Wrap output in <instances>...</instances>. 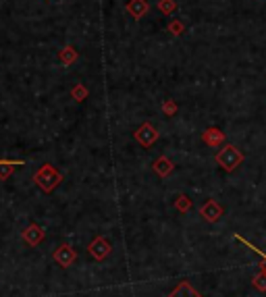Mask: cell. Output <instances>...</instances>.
Returning a JSON list of instances; mask_svg holds the SVG:
<instances>
[{
  "mask_svg": "<svg viewBox=\"0 0 266 297\" xmlns=\"http://www.w3.org/2000/svg\"><path fill=\"white\" fill-rule=\"evenodd\" d=\"M71 98L75 102H83L85 98H87V87L83 85V83H77L73 90H71Z\"/></svg>",
  "mask_w": 266,
  "mask_h": 297,
  "instance_id": "obj_15",
  "label": "cell"
},
{
  "mask_svg": "<svg viewBox=\"0 0 266 297\" xmlns=\"http://www.w3.org/2000/svg\"><path fill=\"white\" fill-rule=\"evenodd\" d=\"M77 50H75V46H65L61 52H58V61H61L65 67H69V65H73L75 61H77Z\"/></svg>",
  "mask_w": 266,
  "mask_h": 297,
  "instance_id": "obj_12",
  "label": "cell"
},
{
  "mask_svg": "<svg viewBox=\"0 0 266 297\" xmlns=\"http://www.w3.org/2000/svg\"><path fill=\"white\" fill-rule=\"evenodd\" d=\"M23 162L21 160H0V179H8V177H11L15 171H17V166H21Z\"/></svg>",
  "mask_w": 266,
  "mask_h": 297,
  "instance_id": "obj_13",
  "label": "cell"
},
{
  "mask_svg": "<svg viewBox=\"0 0 266 297\" xmlns=\"http://www.w3.org/2000/svg\"><path fill=\"white\" fill-rule=\"evenodd\" d=\"M158 135H160V133L156 131L150 123H142V125L135 129V133H133L135 142H137V144H142L144 148H150L156 140H158Z\"/></svg>",
  "mask_w": 266,
  "mask_h": 297,
  "instance_id": "obj_5",
  "label": "cell"
},
{
  "mask_svg": "<svg viewBox=\"0 0 266 297\" xmlns=\"http://www.w3.org/2000/svg\"><path fill=\"white\" fill-rule=\"evenodd\" d=\"M175 210L181 212V214H187V212L191 210V200L185 193H179V195L175 197Z\"/></svg>",
  "mask_w": 266,
  "mask_h": 297,
  "instance_id": "obj_14",
  "label": "cell"
},
{
  "mask_svg": "<svg viewBox=\"0 0 266 297\" xmlns=\"http://www.w3.org/2000/svg\"><path fill=\"white\" fill-rule=\"evenodd\" d=\"M158 11L162 15H173L177 11V2L175 0H158Z\"/></svg>",
  "mask_w": 266,
  "mask_h": 297,
  "instance_id": "obj_16",
  "label": "cell"
},
{
  "mask_svg": "<svg viewBox=\"0 0 266 297\" xmlns=\"http://www.w3.org/2000/svg\"><path fill=\"white\" fill-rule=\"evenodd\" d=\"M252 285H254V289L266 293V270H260L258 274H256L252 279Z\"/></svg>",
  "mask_w": 266,
  "mask_h": 297,
  "instance_id": "obj_17",
  "label": "cell"
},
{
  "mask_svg": "<svg viewBox=\"0 0 266 297\" xmlns=\"http://www.w3.org/2000/svg\"><path fill=\"white\" fill-rule=\"evenodd\" d=\"M148 11H150V2H148V0H129V2H127V13L133 19L146 17Z\"/></svg>",
  "mask_w": 266,
  "mask_h": 297,
  "instance_id": "obj_9",
  "label": "cell"
},
{
  "mask_svg": "<svg viewBox=\"0 0 266 297\" xmlns=\"http://www.w3.org/2000/svg\"><path fill=\"white\" fill-rule=\"evenodd\" d=\"M177 111H179V106H177L175 100H164V102H162V112H164L166 116H175Z\"/></svg>",
  "mask_w": 266,
  "mask_h": 297,
  "instance_id": "obj_19",
  "label": "cell"
},
{
  "mask_svg": "<svg viewBox=\"0 0 266 297\" xmlns=\"http://www.w3.org/2000/svg\"><path fill=\"white\" fill-rule=\"evenodd\" d=\"M63 181V175L56 171V168L52 164H44L38 168V173L34 175V183L40 187V189L44 193H52L58 185H61Z\"/></svg>",
  "mask_w": 266,
  "mask_h": 297,
  "instance_id": "obj_1",
  "label": "cell"
},
{
  "mask_svg": "<svg viewBox=\"0 0 266 297\" xmlns=\"http://www.w3.org/2000/svg\"><path fill=\"white\" fill-rule=\"evenodd\" d=\"M44 237H46V231L42 229L40 224H29L27 229H23V241L27 245H32V247L40 245L44 241Z\"/></svg>",
  "mask_w": 266,
  "mask_h": 297,
  "instance_id": "obj_7",
  "label": "cell"
},
{
  "mask_svg": "<svg viewBox=\"0 0 266 297\" xmlns=\"http://www.w3.org/2000/svg\"><path fill=\"white\" fill-rule=\"evenodd\" d=\"M202 140L204 144H208L210 148H219L225 144V133L219 129V127H208L204 133H202Z\"/></svg>",
  "mask_w": 266,
  "mask_h": 297,
  "instance_id": "obj_8",
  "label": "cell"
},
{
  "mask_svg": "<svg viewBox=\"0 0 266 297\" xmlns=\"http://www.w3.org/2000/svg\"><path fill=\"white\" fill-rule=\"evenodd\" d=\"M169 297H202V295L193 289V285H191L190 281H181V283L169 293Z\"/></svg>",
  "mask_w": 266,
  "mask_h": 297,
  "instance_id": "obj_10",
  "label": "cell"
},
{
  "mask_svg": "<svg viewBox=\"0 0 266 297\" xmlns=\"http://www.w3.org/2000/svg\"><path fill=\"white\" fill-rule=\"evenodd\" d=\"M183 32H185V25H183L181 21H177V19H175V21L169 23V34H173V36H181Z\"/></svg>",
  "mask_w": 266,
  "mask_h": 297,
  "instance_id": "obj_20",
  "label": "cell"
},
{
  "mask_svg": "<svg viewBox=\"0 0 266 297\" xmlns=\"http://www.w3.org/2000/svg\"><path fill=\"white\" fill-rule=\"evenodd\" d=\"M152 168H154V173L158 175V177H169V175L173 173L175 164H173L166 156H158V158H156V160L152 162Z\"/></svg>",
  "mask_w": 266,
  "mask_h": 297,
  "instance_id": "obj_11",
  "label": "cell"
},
{
  "mask_svg": "<svg viewBox=\"0 0 266 297\" xmlns=\"http://www.w3.org/2000/svg\"><path fill=\"white\" fill-rule=\"evenodd\" d=\"M200 216L206 221V223H210V224H214V223H219L221 221V216H223V208L216 204L214 200H208L202 208H200Z\"/></svg>",
  "mask_w": 266,
  "mask_h": 297,
  "instance_id": "obj_6",
  "label": "cell"
},
{
  "mask_svg": "<svg viewBox=\"0 0 266 297\" xmlns=\"http://www.w3.org/2000/svg\"><path fill=\"white\" fill-rule=\"evenodd\" d=\"M52 258L61 268H71V266L75 264V260H77V252L69 243H63L52 252Z\"/></svg>",
  "mask_w": 266,
  "mask_h": 297,
  "instance_id": "obj_4",
  "label": "cell"
},
{
  "mask_svg": "<svg viewBox=\"0 0 266 297\" xmlns=\"http://www.w3.org/2000/svg\"><path fill=\"white\" fill-rule=\"evenodd\" d=\"M214 160H216V164L223 168V171L233 173L237 166H241V162L245 160V156H243V152L239 150V148H235V146H231V144H225L223 150L216 152Z\"/></svg>",
  "mask_w": 266,
  "mask_h": 297,
  "instance_id": "obj_2",
  "label": "cell"
},
{
  "mask_svg": "<svg viewBox=\"0 0 266 297\" xmlns=\"http://www.w3.org/2000/svg\"><path fill=\"white\" fill-rule=\"evenodd\" d=\"M111 252H113V243L108 241L106 237H96V239L87 245V254H90L92 258L98 260V262L106 260L108 256H111Z\"/></svg>",
  "mask_w": 266,
  "mask_h": 297,
  "instance_id": "obj_3",
  "label": "cell"
},
{
  "mask_svg": "<svg viewBox=\"0 0 266 297\" xmlns=\"http://www.w3.org/2000/svg\"><path fill=\"white\" fill-rule=\"evenodd\" d=\"M235 239H237V241H241L243 245H248V247H250V250H254L256 254H258V256H260V258L264 260V262L260 264V266H262V270H266V252H262V250H258V247H256V245H252V243H250L248 239H243V237H241V235H235Z\"/></svg>",
  "mask_w": 266,
  "mask_h": 297,
  "instance_id": "obj_18",
  "label": "cell"
}]
</instances>
